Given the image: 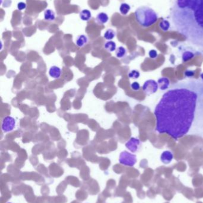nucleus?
<instances>
[{"mask_svg":"<svg viewBox=\"0 0 203 203\" xmlns=\"http://www.w3.org/2000/svg\"><path fill=\"white\" fill-rule=\"evenodd\" d=\"M109 19V15H107V13H104V12H101V13H98V15H97L96 19H95V22L99 25H103L108 22Z\"/></svg>","mask_w":203,"mask_h":203,"instance_id":"obj_8","label":"nucleus"},{"mask_svg":"<svg viewBox=\"0 0 203 203\" xmlns=\"http://www.w3.org/2000/svg\"></svg>","mask_w":203,"mask_h":203,"instance_id":"obj_27","label":"nucleus"},{"mask_svg":"<svg viewBox=\"0 0 203 203\" xmlns=\"http://www.w3.org/2000/svg\"><path fill=\"white\" fill-rule=\"evenodd\" d=\"M149 58L151 59H156L158 56V53H157V51L154 49H152V50L149 51Z\"/></svg>","mask_w":203,"mask_h":203,"instance_id":"obj_23","label":"nucleus"},{"mask_svg":"<svg viewBox=\"0 0 203 203\" xmlns=\"http://www.w3.org/2000/svg\"><path fill=\"white\" fill-rule=\"evenodd\" d=\"M141 142L138 138L132 137L130 140L125 144L126 147L132 153L138 151L140 148Z\"/></svg>","mask_w":203,"mask_h":203,"instance_id":"obj_7","label":"nucleus"},{"mask_svg":"<svg viewBox=\"0 0 203 203\" xmlns=\"http://www.w3.org/2000/svg\"><path fill=\"white\" fill-rule=\"evenodd\" d=\"M156 131L178 140L186 135L203 138V80L172 84L154 109Z\"/></svg>","mask_w":203,"mask_h":203,"instance_id":"obj_1","label":"nucleus"},{"mask_svg":"<svg viewBox=\"0 0 203 203\" xmlns=\"http://www.w3.org/2000/svg\"><path fill=\"white\" fill-rule=\"evenodd\" d=\"M158 89V83L154 80H149L146 81L142 86V90L147 95H151L156 93Z\"/></svg>","mask_w":203,"mask_h":203,"instance_id":"obj_6","label":"nucleus"},{"mask_svg":"<svg viewBox=\"0 0 203 203\" xmlns=\"http://www.w3.org/2000/svg\"><path fill=\"white\" fill-rule=\"evenodd\" d=\"M200 77H201V79H202L203 80V73H202L201 74V75H200Z\"/></svg>","mask_w":203,"mask_h":203,"instance_id":"obj_26","label":"nucleus"},{"mask_svg":"<svg viewBox=\"0 0 203 203\" xmlns=\"http://www.w3.org/2000/svg\"><path fill=\"white\" fill-rule=\"evenodd\" d=\"M131 10V6L127 3H122L120 6L119 10L122 15H127Z\"/></svg>","mask_w":203,"mask_h":203,"instance_id":"obj_17","label":"nucleus"},{"mask_svg":"<svg viewBox=\"0 0 203 203\" xmlns=\"http://www.w3.org/2000/svg\"><path fill=\"white\" fill-rule=\"evenodd\" d=\"M44 19L48 22H53L55 19V14L51 9H47L44 11Z\"/></svg>","mask_w":203,"mask_h":203,"instance_id":"obj_14","label":"nucleus"},{"mask_svg":"<svg viewBox=\"0 0 203 203\" xmlns=\"http://www.w3.org/2000/svg\"><path fill=\"white\" fill-rule=\"evenodd\" d=\"M173 158V153L171 151H164L161 155V161L164 164H169L172 162Z\"/></svg>","mask_w":203,"mask_h":203,"instance_id":"obj_9","label":"nucleus"},{"mask_svg":"<svg viewBox=\"0 0 203 203\" xmlns=\"http://www.w3.org/2000/svg\"><path fill=\"white\" fill-rule=\"evenodd\" d=\"M49 75L55 79L59 78L62 75V70L57 66H52L49 70Z\"/></svg>","mask_w":203,"mask_h":203,"instance_id":"obj_10","label":"nucleus"},{"mask_svg":"<svg viewBox=\"0 0 203 203\" xmlns=\"http://www.w3.org/2000/svg\"><path fill=\"white\" fill-rule=\"evenodd\" d=\"M104 47L107 51L112 53L116 50V44L113 41L109 40L105 43Z\"/></svg>","mask_w":203,"mask_h":203,"instance_id":"obj_15","label":"nucleus"},{"mask_svg":"<svg viewBox=\"0 0 203 203\" xmlns=\"http://www.w3.org/2000/svg\"><path fill=\"white\" fill-rule=\"evenodd\" d=\"M140 72L137 70H132L128 74V77L130 78H133V79H137L140 77Z\"/></svg>","mask_w":203,"mask_h":203,"instance_id":"obj_21","label":"nucleus"},{"mask_svg":"<svg viewBox=\"0 0 203 203\" xmlns=\"http://www.w3.org/2000/svg\"><path fill=\"white\" fill-rule=\"evenodd\" d=\"M116 33L114 30L112 29H109L106 31L104 34V38L107 40H111L115 38Z\"/></svg>","mask_w":203,"mask_h":203,"instance_id":"obj_16","label":"nucleus"},{"mask_svg":"<svg viewBox=\"0 0 203 203\" xmlns=\"http://www.w3.org/2000/svg\"><path fill=\"white\" fill-rule=\"evenodd\" d=\"M194 57V53L190 51H186L182 55V60L184 62H187L188 60H191Z\"/></svg>","mask_w":203,"mask_h":203,"instance_id":"obj_20","label":"nucleus"},{"mask_svg":"<svg viewBox=\"0 0 203 203\" xmlns=\"http://www.w3.org/2000/svg\"><path fill=\"white\" fill-rule=\"evenodd\" d=\"M79 17L82 20L88 22L92 17L91 12L89 10H87V9L83 10L79 13Z\"/></svg>","mask_w":203,"mask_h":203,"instance_id":"obj_13","label":"nucleus"},{"mask_svg":"<svg viewBox=\"0 0 203 203\" xmlns=\"http://www.w3.org/2000/svg\"><path fill=\"white\" fill-rule=\"evenodd\" d=\"M131 87L134 91H138V90H140V89H141L140 84L137 82H133L131 85Z\"/></svg>","mask_w":203,"mask_h":203,"instance_id":"obj_22","label":"nucleus"},{"mask_svg":"<svg viewBox=\"0 0 203 203\" xmlns=\"http://www.w3.org/2000/svg\"><path fill=\"white\" fill-rule=\"evenodd\" d=\"M194 75H195V72L192 70H187L185 72V75L187 78H191L194 76Z\"/></svg>","mask_w":203,"mask_h":203,"instance_id":"obj_25","label":"nucleus"},{"mask_svg":"<svg viewBox=\"0 0 203 203\" xmlns=\"http://www.w3.org/2000/svg\"><path fill=\"white\" fill-rule=\"evenodd\" d=\"M15 119L10 116L5 117L2 122V130L4 133H9L12 131L16 127Z\"/></svg>","mask_w":203,"mask_h":203,"instance_id":"obj_5","label":"nucleus"},{"mask_svg":"<svg viewBox=\"0 0 203 203\" xmlns=\"http://www.w3.org/2000/svg\"><path fill=\"white\" fill-rule=\"evenodd\" d=\"M135 17L138 23L145 28L155 24L158 19L156 12L147 6L138 8L135 12Z\"/></svg>","mask_w":203,"mask_h":203,"instance_id":"obj_3","label":"nucleus"},{"mask_svg":"<svg viewBox=\"0 0 203 203\" xmlns=\"http://www.w3.org/2000/svg\"><path fill=\"white\" fill-rule=\"evenodd\" d=\"M88 42V38L86 35H81L78 36L76 39V44L79 47L82 48L85 46Z\"/></svg>","mask_w":203,"mask_h":203,"instance_id":"obj_12","label":"nucleus"},{"mask_svg":"<svg viewBox=\"0 0 203 203\" xmlns=\"http://www.w3.org/2000/svg\"><path fill=\"white\" fill-rule=\"evenodd\" d=\"M26 8V4L24 2H20L17 4V8L20 11L25 10Z\"/></svg>","mask_w":203,"mask_h":203,"instance_id":"obj_24","label":"nucleus"},{"mask_svg":"<svg viewBox=\"0 0 203 203\" xmlns=\"http://www.w3.org/2000/svg\"><path fill=\"white\" fill-rule=\"evenodd\" d=\"M158 87L161 90H166L169 89L170 86V80L166 77H162L158 80Z\"/></svg>","mask_w":203,"mask_h":203,"instance_id":"obj_11","label":"nucleus"},{"mask_svg":"<svg viewBox=\"0 0 203 203\" xmlns=\"http://www.w3.org/2000/svg\"><path fill=\"white\" fill-rule=\"evenodd\" d=\"M160 28L164 31V32H167L171 28V23L169 22L168 20L164 19L161 21V22L159 24Z\"/></svg>","mask_w":203,"mask_h":203,"instance_id":"obj_18","label":"nucleus"},{"mask_svg":"<svg viewBox=\"0 0 203 203\" xmlns=\"http://www.w3.org/2000/svg\"><path fill=\"white\" fill-rule=\"evenodd\" d=\"M119 162L123 165L133 166L136 162V156L127 151H123L120 154Z\"/></svg>","mask_w":203,"mask_h":203,"instance_id":"obj_4","label":"nucleus"},{"mask_svg":"<svg viewBox=\"0 0 203 203\" xmlns=\"http://www.w3.org/2000/svg\"><path fill=\"white\" fill-rule=\"evenodd\" d=\"M126 54V49L123 46H119L116 49V55L119 58H122L124 57Z\"/></svg>","mask_w":203,"mask_h":203,"instance_id":"obj_19","label":"nucleus"},{"mask_svg":"<svg viewBox=\"0 0 203 203\" xmlns=\"http://www.w3.org/2000/svg\"><path fill=\"white\" fill-rule=\"evenodd\" d=\"M169 17L173 29L203 53V0H173Z\"/></svg>","mask_w":203,"mask_h":203,"instance_id":"obj_2","label":"nucleus"}]
</instances>
